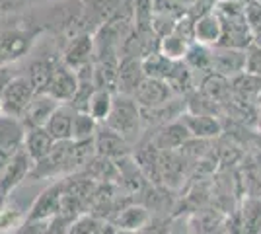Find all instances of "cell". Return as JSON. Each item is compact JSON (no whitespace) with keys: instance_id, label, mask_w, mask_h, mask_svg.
I'll return each instance as SVG.
<instances>
[{"instance_id":"2","label":"cell","mask_w":261,"mask_h":234,"mask_svg":"<svg viewBox=\"0 0 261 234\" xmlns=\"http://www.w3.org/2000/svg\"><path fill=\"white\" fill-rule=\"evenodd\" d=\"M141 119L142 112L139 103L135 101L133 96H123V94H115L113 98V108L109 113L108 121L103 123L111 131L119 133L123 139L130 141L133 137L141 131Z\"/></svg>"},{"instance_id":"9","label":"cell","mask_w":261,"mask_h":234,"mask_svg":"<svg viewBox=\"0 0 261 234\" xmlns=\"http://www.w3.org/2000/svg\"><path fill=\"white\" fill-rule=\"evenodd\" d=\"M211 72L224 78H234L246 72V51H234L224 47L211 49Z\"/></svg>"},{"instance_id":"31","label":"cell","mask_w":261,"mask_h":234,"mask_svg":"<svg viewBox=\"0 0 261 234\" xmlns=\"http://www.w3.org/2000/svg\"><path fill=\"white\" fill-rule=\"evenodd\" d=\"M117 234H135V232H125V230H119Z\"/></svg>"},{"instance_id":"6","label":"cell","mask_w":261,"mask_h":234,"mask_svg":"<svg viewBox=\"0 0 261 234\" xmlns=\"http://www.w3.org/2000/svg\"><path fill=\"white\" fill-rule=\"evenodd\" d=\"M65 195V178L55 181L53 186H49L45 191L37 195V199L33 201L32 209L25 215L28 221H51L61 213V203Z\"/></svg>"},{"instance_id":"21","label":"cell","mask_w":261,"mask_h":234,"mask_svg":"<svg viewBox=\"0 0 261 234\" xmlns=\"http://www.w3.org/2000/svg\"><path fill=\"white\" fill-rule=\"evenodd\" d=\"M55 61L53 59H37V61H33L32 65H30L28 80H30V84H32L35 94H45L47 92L49 84H51V78H53Z\"/></svg>"},{"instance_id":"15","label":"cell","mask_w":261,"mask_h":234,"mask_svg":"<svg viewBox=\"0 0 261 234\" xmlns=\"http://www.w3.org/2000/svg\"><path fill=\"white\" fill-rule=\"evenodd\" d=\"M179 121L184 123V127L187 129V133L191 135V139H215L220 133V123L215 115L211 113H193L187 112L179 115Z\"/></svg>"},{"instance_id":"10","label":"cell","mask_w":261,"mask_h":234,"mask_svg":"<svg viewBox=\"0 0 261 234\" xmlns=\"http://www.w3.org/2000/svg\"><path fill=\"white\" fill-rule=\"evenodd\" d=\"M94 148H96V156H101L111 162H119L129 156V141L123 139L119 133L111 131L106 125L98 127V133L94 137Z\"/></svg>"},{"instance_id":"17","label":"cell","mask_w":261,"mask_h":234,"mask_svg":"<svg viewBox=\"0 0 261 234\" xmlns=\"http://www.w3.org/2000/svg\"><path fill=\"white\" fill-rule=\"evenodd\" d=\"M72 119H74V110L70 106L63 103L57 108V112L51 115V119L45 125L47 133L53 137L55 143L72 141Z\"/></svg>"},{"instance_id":"26","label":"cell","mask_w":261,"mask_h":234,"mask_svg":"<svg viewBox=\"0 0 261 234\" xmlns=\"http://www.w3.org/2000/svg\"><path fill=\"white\" fill-rule=\"evenodd\" d=\"M184 63L193 72L195 70H208L211 72V49L199 43H193L187 49V55H185Z\"/></svg>"},{"instance_id":"23","label":"cell","mask_w":261,"mask_h":234,"mask_svg":"<svg viewBox=\"0 0 261 234\" xmlns=\"http://www.w3.org/2000/svg\"><path fill=\"white\" fill-rule=\"evenodd\" d=\"M201 94L208 101H224L230 96V80L211 72L201 82Z\"/></svg>"},{"instance_id":"16","label":"cell","mask_w":261,"mask_h":234,"mask_svg":"<svg viewBox=\"0 0 261 234\" xmlns=\"http://www.w3.org/2000/svg\"><path fill=\"white\" fill-rule=\"evenodd\" d=\"M109 223H113L119 230L137 234L150 223V213L142 205H127L121 211H117V215Z\"/></svg>"},{"instance_id":"29","label":"cell","mask_w":261,"mask_h":234,"mask_svg":"<svg viewBox=\"0 0 261 234\" xmlns=\"http://www.w3.org/2000/svg\"><path fill=\"white\" fill-rule=\"evenodd\" d=\"M217 2H234V4H244V6H248L253 0H217Z\"/></svg>"},{"instance_id":"14","label":"cell","mask_w":261,"mask_h":234,"mask_svg":"<svg viewBox=\"0 0 261 234\" xmlns=\"http://www.w3.org/2000/svg\"><path fill=\"white\" fill-rule=\"evenodd\" d=\"M144 78V70H142V57L127 55L121 59L119 72H117V92L115 94H123V96H133L135 90L139 88V84Z\"/></svg>"},{"instance_id":"18","label":"cell","mask_w":261,"mask_h":234,"mask_svg":"<svg viewBox=\"0 0 261 234\" xmlns=\"http://www.w3.org/2000/svg\"><path fill=\"white\" fill-rule=\"evenodd\" d=\"M55 146V139L47 133L45 127H37V129H28L25 131V139H23V150L32 158V162H39L41 158L49 154V150Z\"/></svg>"},{"instance_id":"5","label":"cell","mask_w":261,"mask_h":234,"mask_svg":"<svg viewBox=\"0 0 261 234\" xmlns=\"http://www.w3.org/2000/svg\"><path fill=\"white\" fill-rule=\"evenodd\" d=\"M35 34L23 30H2L0 32V68L8 67L10 63L20 61L30 53Z\"/></svg>"},{"instance_id":"28","label":"cell","mask_w":261,"mask_h":234,"mask_svg":"<svg viewBox=\"0 0 261 234\" xmlns=\"http://www.w3.org/2000/svg\"><path fill=\"white\" fill-rule=\"evenodd\" d=\"M49 221H23V224L14 234H47Z\"/></svg>"},{"instance_id":"27","label":"cell","mask_w":261,"mask_h":234,"mask_svg":"<svg viewBox=\"0 0 261 234\" xmlns=\"http://www.w3.org/2000/svg\"><path fill=\"white\" fill-rule=\"evenodd\" d=\"M101 226H103L101 219L86 213V215L78 217L76 221L70 224L66 234H101Z\"/></svg>"},{"instance_id":"22","label":"cell","mask_w":261,"mask_h":234,"mask_svg":"<svg viewBox=\"0 0 261 234\" xmlns=\"http://www.w3.org/2000/svg\"><path fill=\"white\" fill-rule=\"evenodd\" d=\"M113 98H115V94L111 90L96 88L94 94H92V98H90V101H88L86 113H90L99 125H103V123L108 121L111 108H113Z\"/></svg>"},{"instance_id":"12","label":"cell","mask_w":261,"mask_h":234,"mask_svg":"<svg viewBox=\"0 0 261 234\" xmlns=\"http://www.w3.org/2000/svg\"><path fill=\"white\" fill-rule=\"evenodd\" d=\"M59 106H63V103H59L53 96H49V94H35L32 103L28 106V110H25V113L22 115L20 121L25 127V131L28 129L45 127L47 121L51 119V115L57 112Z\"/></svg>"},{"instance_id":"24","label":"cell","mask_w":261,"mask_h":234,"mask_svg":"<svg viewBox=\"0 0 261 234\" xmlns=\"http://www.w3.org/2000/svg\"><path fill=\"white\" fill-rule=\"evenodd\" d=\"M99 123L86 112H74L72 119V141L74 143H86L94 141V137L98 133Z\"/></svg>"},{"instance_id":"4","label":"cell","mask_w":261,"mask_h":234,"mask_svg":"<svg viewBox=\"0 0 261 234\" xmlns=\"http://www.w3.org/2000/svg\"><path fill=\"white\" fill-rule=\"evenodd\" d=\"M175 92L172 86L164 80H156V78L144 76L139 88L135 90L133 98L139 103L142 112H154V110H162L166 106H170L174 100Z\"/></svg>"},{"instance_id":"19","label":"cell","mask_w":261,"mask_h":234,"mask_svg":"<svg viewBox=\"0 0 261 234\" xmlns=\"http://www.w3.org/2000/svg\"><path fill=\"white\" fill-rule=\"evenodd\" d=\"M191 45H193V41L187 35L174 30L172 34L164 35L158 39V53L168 61H184L185 55H187V49Z\"/></svg>"},{"instance_id":"8","label":"cell","mask_w":261,"mask_h":234,"mask_svg":"<svg viewBox=\"0 0 261 234\" xmlns=\"http://www.w3.org/2000/svg\"><path fill=\"white\" fill-rule=\"evenodd\" d=\"M32 168H33L32 158H30L28 152L22 148V150L8 162V166L4 168V172L0 174V199L8 201V195H10L12 191L16 190L23 179L30 178Z\"/></svg>"},{"instance_id":"25","label":"cell","mask_w":261,"mask_h":234,"mask_svg":"<svg viewBox=\"0 0 261 234\" xmlns=\"http://www.w3.org/2000/svg\"><path fill=\"white\" fill-rule=\"evenodd\" d=\"M242 230L244 234H261V201H246L242 213Z\"/></svg>"},{"instance_id":"7","label":"cell","mask_w":261,"mask_h":234,"mask_svg":"<svg viewBox=\"0 0 261 234\" xmlns=\"http://www.w3.org/2000/svg\"><path fill=\"white\" fill-rule=\"evenodd\" d=\"M78 92V74L76 70L65 65L63 59H57L55 61L53 68V78H51V84L45 94L53 96L59 103H70L74 100Z\"/></svg>"},{"instance_id":"3","label":"cell","mask_w":261,"mask_h":234,"mask_svg":"<svg viewBox=\"0 0 261 234\" xmlns=\"http://www.w3.org/2000/svg\"><path fill=\"white\" fill-rule=\"evenodd\" d=\"M33 92L32 84L28 76H14L6 82V86L0 92V106H2V115L12 117V119H22L28 106L32 103Z\"/></svg>"},{"instance_id":"30","label":"cell","mask_w":261,"mask_h":234,"mask_svg":"<svg viewBox=\"0 0 261 234\" xmlns=\"http://www.w3.org/2000/svg\"><path fill=\"white\" fill-rule=\"evenodd\" d=\"M175 2H181V4H185V6H189V8H191V6L195 4V0H175Z\"/></svg>"},{"instance_id":"32","label":"cell","mask_w":261,"mask_h":234,"mask_svg":"<svg viewBox=\"0 0 261 234\" xmlns=\"http://www.w3.org/2000/svg\"><path fill=\"white\" fill-rule=\"evenodd\" d=\"M0 117H2V106H0Z\"/></svg>"},{"instance_id":"11","label":"cell","mask_w":261,"mask_h":234,"mask_svg":"<svg viewBox=\"0 0 261 234\" xmlns=\"http://www.w3.org/2000/svg\"><path fill=\"white\" fill-rule=\"evenodd\" d=\"M94 53H96L94 35H76V37H72L66 43L65 51H63V63L68 65L72 70H80V68H84L94 63Z\"/></svg>"},{"instance_id":"13","label":"cell","mask_w":261,"mask_h":234,"mask_svg":"<svg viewBox=\"0 0 261 234\" xmlns=\"http://www.w3.org/2000/svg\"><path fill=\"white\" fill-rule=\"evenodd\" d=\"M220 37H222V20L218 16L217 8L207 14H201L193 20V41L195 43L213 49L220 43Z\"/></svg>"},{"instance_id":"20","label":"cell","mask_w":261,"mask_h":234,"mask_svg":"<svg viewBox=\"0 0 261 234\" xmlns=\"http://www.w3.org/2000/svg\"><path fill=\"white\" fill-rule=\"evenodd\" d=\"M189 139H191V135L187 133L184 123L177 119V121L170 123V125L164 127L162 131L158 133V137H156L154 145H156L158 150H175V148L184 146Z\"/></svg>"},{"instance_id":"1","label":"cell","mask_w":261,"mask_h":234,"mask_svg":"<svg viewBox=\"0 0 261 234\" xmlns=\"http://www.w3.org/2000/svg\"><path fill=\"white\" fill-rule=\"evenodd\" d=\"M78 172L76 158H74V143H55L49 154L35 162L32 168V179H47V178H68Z\"/></svg>"}]
</instances>
